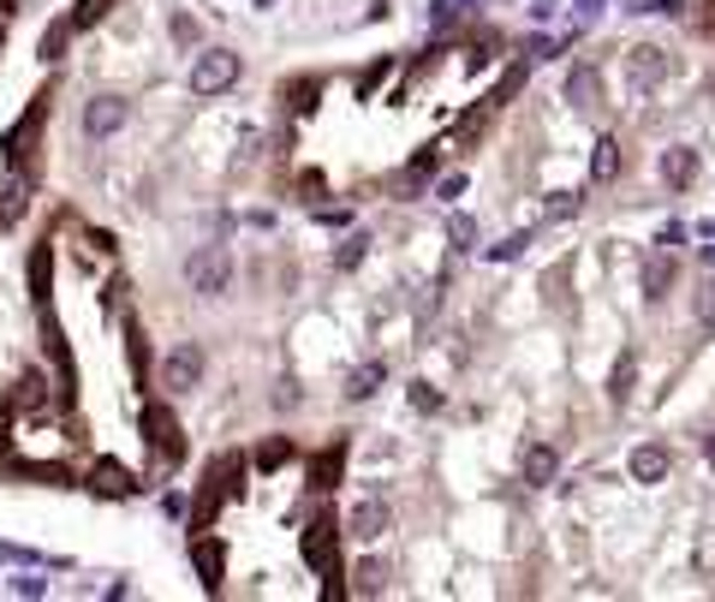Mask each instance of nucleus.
<instances>
[{"label": "nucleus", "instance_id": "f257e3e1", "mask_svg": "<svg viewBox=\"0 0 715 602\" xmlns=\"http://www.w3.org/2000/svg\"><path fill=\"white\" fill-rule=\"evenodd\" d=\"M185 280H191V292H197V299H221L227 280H233V257H227L221 245H203L197 257L185 263Z\"/></svg>", "mask_w": 715, "mask_h": 602}, {"label": "nucleus", "instance_id": "412c9836", "mask_svg": "<svg viewBox=\"0 0 715 602\" xmlns=\"http://www.w3.org/2000/svg\"><path fill=\"white\" fill-rule=\"evenodd\" d=\"M125 352H132V376L144 382L149 376V346H144V328L137 323H125Z\"/></svg>", "mask_w": 715, "mask_h": 602}, {"label": "nucleus", "instance_id": "a211bd4d", "mask_svg": "<svg viewBox=\"0 0 715 602\" xmlns=\"http://www.w3.org/2000/svg\"><path fill=\"white\" fill-rule=\"evenodd\" d=\"M668 287H674V257H662V251H656V257L644 263V299L656 304V299H662V292H668Z\"/></svg>", "mask_w": 715, "mask_h": 602}, {"label": "nucleus", "instance_id": "aec40b11", "mask_svg": "<svg viewBox=\"0 0 715 602\" xmlns=\"http://www.w3.org/2000/svg\"><path fill=\"white\" fill-rule=\"evenodd\" d=\"M632 376H638V358H632V352H620L615 376H608V400H615V406L632 400Z\"/></svg>", "mask_w": 715, "mask_h": 602}, {"label": "nucleus", "instance_id": "72a5a7b5", "mask_svg": "<svg viewBox=\"0 0 715 602\" xmlns=\"http://www.w3.org/2000/svg\"><path fill=\"white\" fill-rule=\"evenodd\" d=\"M316 221H323V227H347L352 215H347V209H316Z\"/></svg>", "mask_w": 715, "mask_h": 602}, {"label": "nucleus", "instance_id": "9b49d317", "mask_svg": "<svg viewBox=\"0 0 715 602\" xmlns=\"http://www.w3.org/2000/svg\"><path fill=\"white\" fill-rule=\"evenodd\" d=\"M12 406H19V412H43L48 406V376L43 370H24L19 388H12Z\"/></svg>", "mask_w": 715, "mask_h": 602}, {"label": "nucleus", "instance_id": "f3484780", "mask_svg": "<svg viewBox=\"0 0 715 602\" xmlns=\"http://www.w3.org/2000/svg\"><path fill=\"white\" fill-rule=\"evenodd\" d=\"M662 179H668V185H692L698 179V149H668V156H662Z\"/></svg>", "mask_w": 715, "mask_h": 602}, {"label": "nucleus", "instance_id": "7ed1b4c3", "mask_svg": "<svg viewBox=\"0 0 715 602\" xmlns=\"http://www.w3.org/2000/svg\"><path fill=\"white\" fill-rule=\"evenodd\" d=\"M304 561H311L316 573L328 579V597H340V555H335V519H311V531H304Z\"/></svg>", "mask_w": 715, "mask_h": 602}, {"label": "nucleus", "instance_id": "f704fd0d", "mask_svg": "<svg viewBox=\"0 0 715 602\" xmlns=\"http://www.w3.org/2000/svg\"><path fill=\"white\" fill-rule=\"evenodd\" d=\"M704 459H710V466H715V435H710V442H704Z\"/></svg>", "mask_w": 715, "mask_h": 602}, {"label": "nucleus", "instance_id": "423d86ee", "mask_svg": "<svg viewBox=\"0 0 715 602\" xmlns=\"http://www.w3.org/2000/svg\"><path fill=\"white\" fill-rule=\"evenodd\" d=\"M125 120H132V108H125L120 96H96L84 108V137H113Z\"/></svg>", "mask_w": 715, "mask_h": 602}, {"label": "nucleus", "instance_id": "bb28decb", "mask_svg": "<svg viewBox=\"0 0 715 602\" xmlns=\"http://www.w3.org/2000/svg\"><path fill=\"white\" fill-rule=\"evenodd\" d=\"M567 215H579V191H555L548 197V221H567Z\"/></svg>", "mask_w": 715, "mask_h": 602}, {"label": "nucleus", "instance_id": "c9c22d12", "mask_svg": "<svg viewBox=\"0 0 715 602\" xmlns=\"http://www.w3.org/2000/svg\"><path fill=\"white\" fill-rule=\"evenodd\" d=\"M579 7H584V12H596V0H579Z\"/></svg>", "mask_w": 715, "mask_h": 602}, {"label": "nucleus", "instance_id": "5701e85b", "mask_svg": "<svg viewBox=\"0 0 715 602\" xmlns=\"http://www.w3.org/2000/svg\"><path fill=\"white\" fill-rule=\"evenodd\" d=\"M615 168H620V144H615V137H603V144H596L591 173H596V179H615Z\"/></svg>", "mask_w": 715, "mask_h": 602}, {"label": "nucleus", "instance_id": "b1692460", "mask_svg": "<svg viewBox=\"0 0 715 602\" xmlns=\"http://www.w3.org/2000/svg\"><path fill=\"white\" fill-rule=\"evenodd\" d=\"M352 597H381V567L376 561H364V567L352 573Z\"/></svg>", "mask_w": 715, "mask_h": 602}, {"label": "nucleus", "instance_id": "39448f33", "mask_svg": "<svg viewBox=\"0 0 715 602\" xmlns=\"http://www.w3.org/2000/svg\"><path fill=\"white\" fill-rule=\"evenodd\" d=\"M161 382H168L173 394L197 388V382H203V346H197V340L173 346V352H168V364H161Z\"/></svg>", "mask_w": 715, "mask_h": 602}, {"label": "nucleus", "instance_id": "20e7f679", "mask_svg": "<svg viewBox=\"0 0 715 602\" xmlns=\"http://www.w3.org/2000/svg\"><path fill=\"white\" fill-rule=\"evenodd\" d=\"M144 435L161 454V466H179V459H185V435H179V418L168 406H144Z\"/></svg>", "mask_w": 715, "mask_h": 602}, {"label": "nucleus", "instance_id": "7c9ffc66", "mask_svg": "<svg viewBox=\"0 0 715 602\" xmlns=\"http://www.w3.org/2000/svg\"><path fill=\"white\" fill-rule=\"evenodd\" d=\"M292 108L311 113V108H316V84H292Z\"/></svg>", "mask_w": 715, "mask_h": 602}, {"label": "nucleus", "instance_id": "6e6552de", "mask_svg": "<svg viewBox=\"0 0 715 602\" xmlns=\"http://www.w3.org/2000/svg\"><path fill=\"white\" fill-rule=\"evenodd\" d=\"M388 525H393V514H388V502H376V495H364V502L347 514V531L358 537V543H376Z\"/></svg>", "mask_w": 715, "mask_h": 602}, {"label": "nucleus", "instance_id": "2eb2a0df", "mask_svg": "<svg viewBox=\"0 0 715 602\" xmlns=\"http://www.w3.org/2000/svg\"><path fill=\"white\" fill-rule=\"evenodd\" d=\"M567 96L579 101V108H596V96H603V79H596V67H572V72H567Z\"/></svg>", "mask_w": 715, "mask_h": 602}, {"label": "nucleus", "instance_id": "cd10ccee", "mask_svg": "<svg viewBox=\"0 0 715 602\" xmlns=\"http://www.w3.org/2000/svg\"><path fill=\"white\" fill-rule=\"evenodd\" d=\"M412 406H417V412H441V388H429V382H412Z\"/></svg>", "mask_w": 715, "mask_h": 602}, {"label": "nucleus", "instance_id": "9d476101", "mask_svg": "<svg viewBox=\"0 0 715 602\" xmlns=\"http://www.w3.org/2000/svg\"><path fill=\"white\" fill-rule=\"evenodd\" d=\"M191 567L203 573V585H209V591H221V567H227L221 543H209V537H197V543H191Z\"/></svg>", "mask_w": 715, "mask_h": 602}, {"label": "nucleus", "instance_id": "c85d7f7f", "mask_svg": "<svg viewBox=\"0 0 715 602\" xmlns=\"http://www.w3.org/2000/svg\"><path fill=\"white\" fill-rule=\"evenodd\" d=\"M525 245H531V233H513V239H501V245L489 251V263H513V257H519V251H525Z\"/></svg>", "mask_w": 715, "mask_h": 602}, {"label": "nucleus", "instance_id": "4be33fe9", "mask_svg": "<svg viewBox=\"0 0 715 602\" xmlns=\"http://www.w3.org/2000/svg\"><path fill=\"white\" fill-rule=\"evenodd\" d=\"M72 36H78V31H72V19H54V24H48V36H43V60H60V48H66Z\"/></svg>", "mask_w": 715, "mask_h": 602}, {"label": "nucleus", "instance_id": "1a4fd4ad", "mask_svg": "<svg viewBox=\"0 0 715 602\" xmlns=\"http://www.w3.org/2000/svg\"><path fill=\"white\" fill-rule=\"evenodd\" d=\"M626 471H632L638 483H662V478H668V447H656V442L632 447V459H626Z\"/></svg>", "mask_w": 715, "mask_h": 602}, {"label": "nucleus", "instance_id": "4468645a", "mask_svg": "<svg viewBox=\"0 0 715 602\" xmlns=\"http://www.w3.org/2000/svg\"><path fill=\"white\" fill-rule=\"evenodd\" d=\"M48 287H54V251L36 245V251H31V299L48 304Z\"/></svg>", "mask_w": 715, "mask_h": 602}, {"label": "nucleus", "instance_id": "c756f323", "mask_svg": "<svg viewBox=\"0 0 715 602\" xmlns=\"http://www.w3.org/2000/svg\"><path fill=\"white\" fill-rule=\"evenodd\" d=\"M364 245H369L364 233H358V239H347V245H340V257H335V263H340V268H358V263H364Z\"/></svg>", "mask_w": 715, "mask_h": 602}, {"label": "nucleus", "instance_id": "393cba45", "mask_svg": "<svg viewBox=\"0 0 715 602\" xmlns=\"http://www.w3.org/2000/svg\"><path fill=\"white\" fill-rule=\"evenodd\" d=\"M287 459H292V442H263V447H257V466H263V471L287 466Z\"/></svg>", "mask_w": 715, "mask_h": 602}, {"label": "nucleus", "instance_id": "ddd939ff", "mask_svg": "<svg viewBox=\"0 0 715 602\" xmlns=\"http://www.w3.org/2000/svg\"><path fill=\"white\" fill-rule=\"evenodd\" d=\"M555 471H560V454L548 442H531L525 447V483H555Z\"/></svg>", "mask_w": 715, "mask_h": 602}, {"label": "nucleus", "instance_id": "6ab92c4d", "mask_svg": "<svg viewBox=\"0 0 715 602\" xmlns=\"http://www.w3.org/2000/svg\"><path fill=\"white\" fill-rule=\"evenodd\" d=\"M340 459H347V447H328V454L311 459V490H335L340 483Z\"/></svg>", "mask_w": 715, "mask_h": 602}, {"label": "nucleus", "instance_id": "0eeeda50", "mask_svg": "<svg viewBox=\"0 0 715 602\" xmlns=\"http://www.w3.org/2000/svg\"><path fill=\"white\" fill-rule=\"evenodd\" d=\"M89 490L108 495V502H125V495H137V478L120 459H96V466H89Z\"/></svg>", "mask_w": 715, "mask_h": 602}, {"label": "nucleus", "instance_id": "e433bc0d", "mask_svg": "<svg viewBox=\"0 0 715 602\" xmlns=\"http://www.w3.org/2000/svg\"><path fill=\"white\" fill-rule=\"evenodd\" d=\"M257 7H275V0H257Z\"/></svg>", "mask_w": 715, "mask_h": 602}, {"label": "nucleus", "instance_id": "a878e982", "mask_svg": "<svg viewBox=\"0 0 715 602\" xmlns=\"http://www.w3.org/2000/svg\"><path fill=\"white\" fill-rule=\"evenodd\" d=\"M108 7H113V0H84V7L72 12V31H89L96 19H108Z\"/></svg>", "mask_w": 715, "mask_h": 602}, {"label": "nucleus", "instance_id": "f03ea898", "mask_svg": "<svg viewBox=\"0 0 715 602\" xmlns=\"http://www.w3.org/2000/svg\"><path fill=\"white\" fill-rule=\"evenodd\" d=\"M239 84V55L233 48H209V55H197V67H191V89L197 96H221V89Z\"/></svg>", "mask_w": 715, "mask_h": 602}, {"label": "nucleus", "instance_id": "473e14b6", "mask_svg": "<svg viewBox=\"0 0 715 602\" xmlns=\"http://www.w3.org/2000/svg\"><path fill=\"white\" fill-rule=\"evenodd\" d=\"M680 239H686V227H680V221H668V227H662V233H656V245H662V251H674V245H680Z\"/></svg>", "mask_w": 715, "mask_h": 602}, {"label": "nucleus", "instance_id": "dca6fc26", "mask_svg": "<svg viewBox=\"0 0 715 602\" xmlns=\"http://www.w3.org/2000/svg\"><path fill=\"white\" fill-rule=\"evenodd\" d=\"M381 376H388V364H381V358L358 364V370H352V382H347V400H369V394L381 388Z\"/></svg>", "mask_w": 715, "mask_h": 602}, {"label": "nucleus", "instance_id": "f8f14e48", "mask_svg": "<svg viewBox=\"0 0 715 602\" xmlns=\"http://www.w3.org/2000/svg\"><path fill=\"white\" fill-rule=\"evenodd\" d=\"M656 79H668V55L662 48H632V84L650 89Z\"/></svg>", "mask_w": 715, "mask_h": 602}, {"label": "nucleus", "instance_id": "2f4dec72", "mask_svg": "<svg viewBox=\"0 0 715 602\" xmlns=\"http://www.w3.org/2000/svg\"><path fill=\"white\" fill-rule=\"evenodd\" d=\"M7 591H12V597H43V591H48V585H43V579H24V573H19V579H12V585H7Z\"/></svg>", "mask_w": 715, "mask_h": 602}]
</instances>
